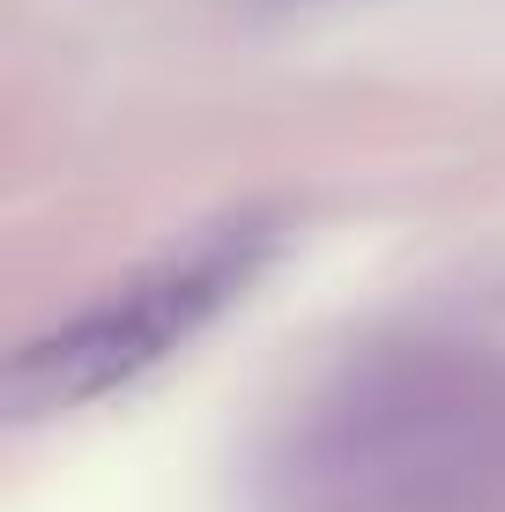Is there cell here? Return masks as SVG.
Segmentation results:
<instances>
[{
    "instance_id": "1",
    "label": "cell",
    "mask_w": 505,
    "mask_h": 512,
    "mask_svg": "<svg viewBox=\"0 0 505 512\" xmlns=\"http://www.w3.org/2000/svg\"><path fill=\"white\" fill-rule=\"evenodd\" d=\"M275 253H283V223L275 216H231V223H216V231L171 245L164 260H149L142 275L104 290L75 320L45 327L38 342L15 349L8 394H0L8 416L45 423V416L90 409V401L119 394V386L149 379L171 349H186L201 327H216L260 282V268H268Z\"/></svg>"
}]
</instances>
